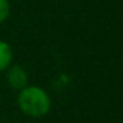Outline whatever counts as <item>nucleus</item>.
Wrapping results in <instances>:
<instances>
[{
  "label": "nucleus",
  "mask_w": 123,
  "mask_h": 123,
  "mask_svg": "<svg viewBox=\"0 0 123 123\" xmlns=\"http://www.w3.org/2000/svg\"><path fill=\"white\" fill-rule=\"evenodd\" d=\"M17 105L20 110L30 117H42L50 112L52 100L49 93L39 86H26L19 90Z\"/></svg>",
  "instance_id": "obj_1"
},
{
  "label": "nucleus",
  "mask_w": 123,
  "mask_h": 123,
  "mask_svg": "<svg viewBox=\"0 0 123 123\" xmlns=\"http://www.w3.org/2000/svg\"><path fill=\"white\" fill-rule=\"evenodd\" d=\"M6 79L9 86L14 90H22L27 86V73L19 64H10L6 69Z\"/></svg>",
  "instance_id": "obj_2"
},
{
  "label": "nucleus",
  "mask_w": 123,
  "mask_h": 123,
  "mask_svg": "<svg viewBox=\"0 0 123 123\" xmlns=\"http://www.w3.org/2000/svg\"><path fill=\"white\" fill-rule=\"evenodd\" d=\"M13 60V50L10 44L4 40H0V73L6 72V69L12 64Z\"/></svg>",
  "instance_id": "obj_3"
},
{
  "label": "nucleus",
  "mask_w": 123,
  "mask_h": 123,
  "mask_svg": "<svg viewBox=\"0 0 123 123\" xmlns=\"http://www.w3.org/2000/svg\"><path fill=\"white\" fill-rule=\"evenodd\" d=\"M10 14V4L9 0H0V23H3Z\"/></svg>",
  "instance_id": "obj_4"
}]
</instances>
